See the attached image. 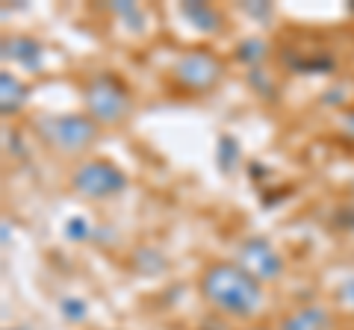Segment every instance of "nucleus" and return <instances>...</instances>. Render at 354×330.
<instances>
[{"label": "nucleus", "instance_id": "1", "mask_svg": "<svg viewBox=\"0 0 354 330\" xmlns=\"http://www.w3.org/2000/svg\"><path fill=\"white\" fill-rule=\"evenodd\" d=\"M201 298L227 318H251L263 307V286L239 262H209L198 278Z\"/></svg>", "mask_w": 354, "mask_h": 330}, {"label": "nucleus", "instance_id": "2", "mask_svg": "<svg viewBox=\"0 0 354 330\" xmlns=\"http://www.w3.org/2000/svg\"><path fill=\"white\" fill-rule=\"evenodd\" d=\"M83 97H86V109L88 118L95 124H106V127H118L124 124L133 113V97L130 89L118 80L115 74H95L88 77L83 86Z\"/></svg>", "mask_w": 354, "mask_h": 330}, {"label": "nucleus", "instance_id": "3", "mask_svg": "<svg viewBox=\"0 0 354 330\" xmlns=\"http://www.w3.org/2000/svg\"><path fill=\"white\" fill-rule=\"evenodd\" d=\"M36 136L48 145L50 151L59 153H80L95 145L97 139V124L88 115H39L36 118Z\"/></svg>", "mask_w": 354, "mask_h": 330}, {"label": "nucleus", "instance_id": "4", "mask_svg": "<svg viewBox=\"0 0 354 330\" xmlns=\"http://www.w3.org/2000/svg\"><path fill=\"white\" fill-rule=\"evenodd\" d=\"M225 68H221V59L216 57L213 50L207 48H195V50H186L183 57H177L171 65V80L180 92H189V95H207L213 92Z\"/></svg>", "mask_w": 354, "mask_h": 330}, {"label": "nucleus", "instance_id": "5", "mask_svg": "<svg viewBox=\"0 0 354 330\" xmlns=\"http://www.w3.org/2000/svg\"><path fill=\"white\" fill-rule=\"evenodd\" d=\"M71 189L77 195L88 197V201H106L127 189V177L118 165L106 159H88L83 165H77L71 174Z\"/></svg>", "mask_w": 354, "mask_h": 330}, {"label": "nucleus", "instance_id": "6", "mask_svg": "<svg viewBox=\"0 0 354 330\" xmlns=\"http://www.w3.org/2000/svg\"><path fill=\"white\" fill-rule=\"evenodd\" d=\"M239 266L245 269L248 274H254L260 283L281 278V271H283V262L278 257V251H274L269 242L260 239V236L242 242V248H239Z\"/></svg>", "mask_w": 354, "mask_h": 330}, {"label": "nucleus", "instance_id": "7", "mask_svg": "<svg viewBox=\"0 0 354 330\" xmlns=\"http://www.w3.org/2000/svg\"><path fill=\"white\" fill-rule=\"evenodd\" d=\"M281 330H330V313L322 307H301L283 316Z\"/></svg>", "mask_w": 354, "mask_h": 330}, {"label": "nucleus", "instance_id": "8", "mask_svg": "<svg viewBox=\"0 0 354 330\" xmlns=\"http://www.w3.org/2000/svg\"><path fill=\"white\" fill-rule=\"evenodd\" d=\"M0 95H3V101H0L3 104V115L21 113V106L27 104V86L9 71H0Z\"/></svg>", "mask_w": 354, "mask_h": 330}, {"label": "nucleus", "instance_id": "9", "mask_svg": "<svg viewBox=\"0 0 354 330\" xmlns=\"http://www.w3.org/2000/svg\"><path fill=\"white\" fill-rule=\"evenodd\" d=\"M39 41L24 39V36H15V39H6L3 41V57L6 59H15V62H24L27 68H36L39 65Z\"/></svg>", "mask_w": 354, "mask_h": 330}, {"label": "nucleus", "instance_id": "10", "mask_svg": "<svg viewBox=\"0 0 354 330\" xmlns=\"http://www.w3.org/2000/svg\"><path fill=\"white\" fill-rule=\"evenodd\" d=\"M183 15L189 18L198 30H204V32H218L221 30L218 9L207 6V3H183Z\"/></svg>", "mask_w": 354, "mask_h": 330}, {"label": "nucleus", "instance_id": "11", "mask_svg": "<svg viewBox=\"0 0 354 330\" xmlns=\"http://www.w3.org/2000/svg\"><path fill=\"white\" fill-rule=\"evenodd\" d=\"M266 57H269V45H266L263 39H251V41H242V45L236 48V59L248 62V65H257V62H263Z\"/></svg>", "mask_w": 354, "mask_h": 330}, {"label": "nucleus", "instance_id": "12", "mask_svg": "<svg viewBox=\"0 0 354 330\" xmlns=\"http://www.w3.org/2000/svg\"><path fill=\"white\" fill-rule=\"evenodd\" d=\"M337 304L354 313V278H348V280L339 283V289H337Z\"/></svg>", "mask_w": 354, "mask_h": 330}, {"label": "nucleus", "instance_id": "13", "mask_svg": "<svg viewBox=\"0 0 354 330\" xmlns=\"http://www.w3.org/2000/svg\"><path fill=\"white\" fill-rule=\"evenodd\" d=\"M65 307H68L65 313H68L71 318H83V316H86V307H83L80 301H65Z\"/></svg>", "mask_w": 354, "mask_h": 330}, {"label": "nucleus", "instance_id": "14", "mask_svg": "<svg viewBox=\"0 0 354 330\" xmlns=\"http://www.w3.org/2000/svg\"><path fill=\"white\" fill-rule=\"evenodd\" d=\"M68 230H71V236H80V233L86 236V224H80V222H71V227H68Z\"/></svg>", "mask_w": 354, "mask_h": 330}, {"label": "nucleus", "instance_id": "15", "mask_svg": "<svg viewBox=\"0 0 354 330\" xmlns=\"http://www.w3.org/2000/svg\"><path fill=\"white\" fill-rule=\"evenodd\" d=\"M251 330H266V327H251Z\"/></svg>", "mask_w": 354, "mask_h": 330}]
</instances>
